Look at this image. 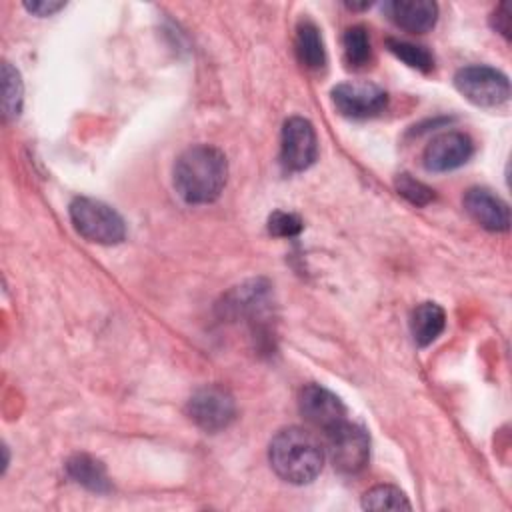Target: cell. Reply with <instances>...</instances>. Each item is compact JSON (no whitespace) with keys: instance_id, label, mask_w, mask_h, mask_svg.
I'll return each mask as SVG.
<instances>
[{"instance_id":"cell-13","label":"cell","mask_w":512,"mask_h":512,"mask_svg":"<svg viewBox=\"0 0 512 512\" xmlns=\"http://www.w3.org/2000/svg\"><path fill=\"white\" fill-rule=\"evenodd\" d=\"M446 326V314L444 308L436 302H422L412 310L410 316V334L416 342V346L424 348L432 344Z\"/></svg>"},{"instance_id":"cell-21","label":"cell","mask_w":512,"mask_h":512,"mask_svg":"<svg viewBox=\"0 0 512 512\" xmlns=\"http://www.w3.org/2000/svg\"><path fill=\"white\" fill-rule=\"evenodd\" d=\"M268 230L274 236L280 238H292L296 234L302 232V220L292 214V212H284V210H276L270 214L268 218Z\"/></svg>"},{"instance_id":"cell-19","label":"cell","mask_w":512,"mask_h":512,"mask_svg":"<svg viewBox=\"0 0 512 512\" xmlns=\"http://www.w3.org/2000/svg\"><path fill=\"white\" fill-rule=\"evenodd\" d=\"M2 104H4V114L8 118H16L22 110V80L18 70L10 64H2Z\"/></svg>"},{"instance_id":"cell-7","label":"cell","mask_w":512,"mask_h":512,"mask_svg":"<svg viewBox=\"0 0 512 512\" xmlns=\"http://www.w3.org/2000/svg\"><path fill=\"white\" fill-rule=\"evenodd\" d=\"M318 158V138L310 120L292 116L282 126L280 136V160L290 172H302L310 168Z\"/></svg>"},{"instance_id":"cell-10","label":"cell","mask_w":512,"mask_h":512,"mask_svg":"<svg viewBox=\"0 0 512 512\" xmlns=\"http://www.w3.org/2000/svg\"><path fill=\"white\" fill-rule=\"evenodd\" d=\"M300 412L310 424L322 428L324 432H330L346 420V406L342 400L320 384H308L302 388Z\"/></svg>"},{"instance_id":"cell-15","label":"cell","mask_w":512,"mask_h":512,"mask_svg":"<svg viewBox=\"0 0 512 512\" xmlns=\"http://www.w3.org/2000/svg\"><path fill=\"white\" fill-rule=\"evenodd\" d=\"M66 472L74 482L82 484L84 488H88L92 492H108L110 490V480L106 476L104 464L88 454L72 456L66 462Z\"/></svg>"},{"instance_id":"cell-23","label":"cell","mask_w":512,"mask_h":512,"mask_svg":"<svg viewBox=\"0 0 512 512\" xmlns=\"http://www.w3.org/2000/svg\"><path fill=\"white\" fill-rule=\"evenodd\" d=\"M492 24L502 36H506V38L510 36V14H508L506 4H500V8L492 14Z\"/></svg>"},{"instance_id":"cell-5","label":"cell","mask_w":512,"mask_h":512,"mask_svg":"<svg viewBox=\"0 0 512 512\" xmlns=\"http://www.w3.org/2000/svg\"><path fill=\"white\" fill-rule=\"evenodd\" d=\"M328 434V454L336 470L342 474L360 472L370 458L368 432L354 422H340Z\"/></svg>"},{"instance_id":"cell-6","label":"cell","mask_w":512,"mask_h":512,"mask_svg":"<svg viewBox=\"0 0 512 512\" xmlns=\"http://www.w3.org/2000/svg\"><path fill=\"white\" fill-rule=\"evenodd\" d=\"M186 414L204 432H220L236 418V402L226 388L204 386L190 396Z\"/></svg>"},{"instance_id":"cell-11","label":"cell","mask_w":512,"mask_h":512,"mask_svg":"<svg viewBox=\"0 0 512 512\" xmlns=\"http://www.w3.org/2000/svg\"><path fill=\"white\" fill-rule=\"evenodd\" d=\"M464 208L476 224L490 232H506L510 228L508 204L488 188H470L464 194Z\"/></svg>"},{"instance_id":"cell-14","label":"cell","mask_w":512,"mask_h":512,"mask_svg":"<svg viewBox=\"0 0 512 512\" xmlns=\"http://www.w3.org/2000/svg\"><path fill=\"white\" fill-rule=\"evenodd\" d=\"M296 56L302 66L310 70H320L326 64V50L322 42L320 28L312 20H300L296 26V38H294Z\"/></svg>"},{"instance_id":"cell-16","label":"cell","mask_w":512,"mask_h":512,"mask_svg":"<svg viewBox=\"0 0 512 512\" xmlns=\"http://www.w3.org/2000/svg\"><path fill=\"white\" fill-rule=\"evenodd\" d=\"M362 508L366 510H410L406 494L390 484H378L362 496Z\"/></svg>"},{"instance_id":"cell-17","label":"cell","mask_w":512,"mask_h":512,"mask_svg":"<svg viewBox=\"0 0 512 512\" xmlns=\"http://www.w3.org/2000/svg\"><path fill=\"white\" fill-rule=\"evenodd\" d=\"M342 48H344V58L348 66L352 68H362L370 62V36L368 30L360 24L350 26L344 36H342Z\"/></svg>"},{"instance_id":"cell-12","label":"cell","mask_w":512,"mask_h":512,"mask_svg":"<svg viewBox=\"0 0 512 512\" xmlns=\"http://www.w3.org/2000/svg\"><path fill=\"white\" fill-rule=\"evenodd\" d=\"M388 18L414 34H422L434 28L438 20V6L432 0H392L384 4Z\"/></svg>"},{"instance_id":"cell-2","label":"cell","mask_w":512,"mask_h":512,"mask_svg":"<svg viewBox=\"0 0 512 512\" xmlns=\"http://www.w3.org/2000/svg\"><path fill=\"white\" fill-rule=\"evenodd\" d=\"M272 470L288 484H310L324 466V448L318 438L300 426L280 430L268 450Z\"/></svg>"},{"instance_id":"cell-20","label":"cell","mask_w":512,"mask_h":512,"mask_svg":"<svg viewBox=\"0 0 512 512\" xmlns=\"http://www.w3.org/2000/svg\"><path fill=\"white\" fill-rule=\"evenodd\" d=\"M394 186L398 190L400 196H404L410 204H416V206H426L434 200V190L428 188L424 182L416 180L414 176L410 174H398L396 180H394Z\"/></svg>"},{"instance_id":"cell-4","label":"cell","mask_w":512,"mask_h":512,"mask_svg":"<svg viewBox=\"0 0 512 512\" xmlns=\"http://www.w3.org/2000/svg\"><path fill=\"white\" fill-rule=\"evenodd\" d=\"M454 86L468 102L482 108L502 106L510 98L508 76L486 64H470L460 68L454 76Z\"/></svg>"},{"instance_id":"cell-1","label":"cell","mask_w":512,"mask_h":512,"mask_svg":"<svg viewBox=\"0 0 512 512\" xmlns=\"http://www.w3.org/2000/svg\"><path fill=\"white\" fill-rule=\"evenodd\" d=\"M174 188L188 204L214 202L228 180V162L222 150L210 144L186 148L174 162Z\"/></svg>"},{"instance_id":"cell-22","label":"cell","mask_w":512,"mask_h":512,"mask_svg":"<svg viewBox=\"0 0 512 512\" xmlns=\"http://www.w3.org/2000/svg\"><path fill=\"white\" fill-rule=\"evenodd\" d=\"M24 8H26L30 14H36V16H52L54 12H58L60 8H64V2L32 0V2H24Z\"/></svg>"},{"instance_id":"cell-18","label":"cell","mask_w":512,"mask_h":512,"mask_svg":"<svg viewBox=\"0 0 512 512\" xmlns=\"http://www.w3.org/2000/svg\"><path fill=\"white\" fill-rule=\"evenodd\" d=\"M386 46L398 60H402L406 66H410L414 70H420L426 74L434 68V56L430 54V50L426 46L412 44V42L398 40V38H388Z\"/></svg>"},{"instance_id":"cell-9","label":"cell","mask_w":512,"mask_h":512,"mask_svg":"<svg viewBox=\"0 0 512 512\" xmlns=\"http://www.w3.org/2000/svg\"><path fill=\"white\" fill-rule=\"evenodd\" d=\"M474 152L472 138L464 132H444L428 142L422 160L430 172H450L470 160Z\"/></svg>"},{"instance_id":"cell-3","label":"cell","mask_w":512,"mask_h":512,"mask_svg":"<svg viewBox=\"0 0 512 512\" xmlns=\"http://www.w3.org/2000/svg\"><path fill=\"white\" fill-rule=\"evenodd\" d=\"M70 220L82 238L96 244H120L126 238L122 216L112 206L94 198H74L70 204Z\"/></svg>"},{"instance_id":"cell-8","label":"cell","mask_w":512,"mask_h":512,"mask_svg":"<svg viewBox=\"0 0 512 512\" xmlns=\"http://www.w3.org/2000/svg\"><path fill=\"white\" fill-rule=\"evenodd\" d=\"M332 102L342 116L360 120L378 116L388 106V94L372 82L352 80L332 88Z\"/></svg>"}]
</instances>
